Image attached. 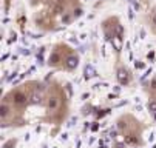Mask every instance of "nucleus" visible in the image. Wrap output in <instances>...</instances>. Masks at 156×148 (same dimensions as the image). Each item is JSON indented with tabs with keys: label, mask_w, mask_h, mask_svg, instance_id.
I'll use <instances>...</instances> for the list:
<instances>
[{
	"label": "nucleus",
	"mask_w": 156,
	"mask_h": 148,
	"mask_svg": "<svg viewBox=\"0 0 156 148\" xmlns=\"http://www.w3.org/2000/svg\"><path fill=\"white\" fill-rule=\"evenodd\" d=\"M12 100H14L16 105H23V103H26V96H25L23 93H16Z\"/></svg>",
	"instance_id": "nucleus-1"
},
{
	"label": "nucleus",
	"mask_w": 156,
	"mask_h": 148,
	"mask_svg": "<svg viewBox=\"0 0 156 148\" xmlns=\"http://www.w3.org/2000/svg\"><path fill=\"white\" fill-rule=\"evenodd\" d=\"M56 107H57V100L54 99V97L49 99V108H56Z\"/></svg>",
	"instance_id": "nucleus-2"
},
{
	"label": "nucleus",
	"mask_w": 156,
	"mask_h": 148,
	"mask_svg": "<svg viewBox=\"0 0 156 148\" xmlns=\"http://www.w3.org/2000/svg\"><path fill=\"white\" fill-rule=\"evenodd\" d=\"M148 109H151L153 113H156V102H150L148 103Z\"/></svg>",
	"instance_id": "nucleus-3"
},
{
	"label": "nucleus",
	"mask_w": 156,
	"mask_h": 148,
	"mask_svg": "<svg viewBox=\"0 0 156 148\" xmlns=\"http://www.w3.org/2000/svg\"><path fill=\"white\" fill-rule=\"evenodd\" d=\"M6 113H8V108L3 105V107H2V116H6Z\"/></svg>",
	"instance_id": "nucleus-4"
},
{
	"label": "nucleus",
	"mask_w": 156,
	"mask_h": 148,
	"mask_svg": "<svg viewBox=\"0 0 156 148\" xmlns=\"http://www.w3.org/2000/svg\"><path fill=\"white\" fill-rule=\"evenodd\" d=\"M155 119H156V113H155Z\"/></svg>",
	"instance_id": "nucleus-5"
},
{
	"label": "nucleus",
	"mask_w": 156,
	"mask_h": 148,
	"mask_svg": "<svg viewBox=\"0 0 156 148\" xmlns=\"http://www.w3.org/2000/svg\"><path fill=\"white\" fill-rule=\"evenodd\" d=\"M6 2H9V0H6Z\"/></svg>",
	"instance_id": "nucleus-6"
}]
</instances>
